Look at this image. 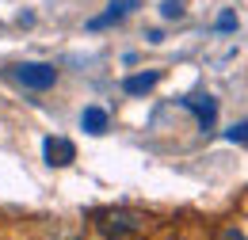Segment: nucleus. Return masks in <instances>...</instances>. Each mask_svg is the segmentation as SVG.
Segmentation results:
<instances>
[{
	"instance_id": "obj_7",
	"label": "nucleus",
	"mask_w": 248,
	"mask_h": 240,
	"mask_svg": "<svg viewBox=\"0 0 248 240\" xmlns=\"http://www.w3.org/2000/svg\"><path fill=\"white\" fill-rule=\"evenodd\" d=\"M80 126H84L92 137H99V134L107 130V111H103V107H84V115H80Z\"/></svg>"
},
{
	"instance_id": "obj_8",
	"label": "nucleus",
	"mask_w": 248,
	"mask_h": 240,
	"mask_svg": "<svg viewBox=\"0 0 248 240\" xmlns=\"http://www.w3.org/2000/svg\"><path fill=\"white\" fill-rule=\"evenodd\" d=\"M187 0H164V8H160V15L164 19H184L187 15V8H184Z\"/></svg>"
},
{
	"instance_id": "obj_3",
	"label": "nucleus",
	"mask_w": 248,
	"mask_h": 240,
	"mask_svg": "<svg viewBox=\"0 0 248 240\" xmlns=\"http://www.w3.org/2000/svg\"><path fill=\"white\" fill-rule=\"evenodd\" d=\"M180 103L199 119V130H202V134L214 130V122H217V99L214 95H187V99H180Z\"/></svg>"
},
{
	"instance_id": "obj_11",
	"label": "nucleus",
	"mask_w": 248,
	"mask_h": 240,
	"mask_svg": "<svg viewBox=\"0 0 248 240\" xmlns=\"http://www.w3.org/2000/svg\"><path fill=\"white\" fill-rule=\"evenodd\" d=\"M217 240H248V237L237 229V225H229V229H221V233H217Z\"/></svg>"
},
{
	"instance_id": "obj_9",
	"label": "nucleus",
	"mask_w": 248,
	"mask_h": 240,
	"mask_svg": "<svg viewBox=\"0 0 248 240\" xmlns=\"http://www.w3.org/2000/svg\"><path fill=\"white\" fill-rule=\"evenodd\" d=\"M225 137H229L233 145H248V119H245V122H237V126H233Z\"/></svg>"
},
{
	"instance_id": "obj_4",
	"label": "nucleus",
	"mask_w": 248,
	"mask_h": 240,
	"mask_svg": "<svg viewBox=\"0 0 248 240\" xmlns=\"http://www.w3.org/2000/svg\"><path fill=\"white\" fill-rule=\"evenodd\" d=\"M42 156H46L50 168H69V164L77 160V145H73L69 137H46V141H42Z\"/></svg>"
},
{
	"instance_id": "obj_10",
	"label": "nucleus",
	"mask_w": 248,
	"mask_h": 240,
	"mask_svg": "<svg viewBox=\"0 0 248 240\" xmlns=\"http://www.w3.org/2000/svg\"><path fill=\"white\" fill-rule=\"evenodd\" d=\"M237 27V15H233V12H221V15H217V30H233Z\"/></svg>"
},
{
	"instance_id": "obj_2",
	"label": "nucleus",
	"mask_w": 248,
	"mask_h": 240,
	"mask_svg": "<svg viewBox=\"0 0 248 240\" xmlns=\"http://www.w3.org/2000/svg\"><path fill=\"white\" fill-rule=\"evenodd\" d=\"M12 76H16L23 88H31V91H46V88L58 84V69L46 65V61H23V65L12 69Z\"/></svg>"
},
{
	"instance_id": "obj_5",
	"label": "nucleus",
	"mask_w": 248,
	"mask_h": 240,
	"mask_svg": "<svg viewBox=\"0 0 248 240\" xmlns=\"http://www.w3.org/2000/svg\"><path fill=\"white\" fill-rule=\"evenodd\" d=\"M141 0H115L103 15H95V19H88V30H103V27H111V23H119V19H126L134 8H138Z\"/></svg>"
},
{
	"instance_id": "obj_1",
	"label": "nucleus",
	"mask_w": 248,
	"mask_h": 240,
	"mask_svg": "<svg viewBox=\"0 0 248 240\" xmlns=\"http://www.w3.org/2000/svg\"><path fill=\"white\" fill-rule=\"evenodd\" d=\"M92 221L107 240H134L149 225V217L141 210H134V206H103V210L92 213Z\"/></svg>"
},
{
	"instance_id": "obj_6",
	"label": "nucleus",
	"mask_w": 248,
	"mask_h": 240,
	"mask_svg": "<svg viewBox=\"0 0 248 240\" xmlns=\"http://www.w3.org/2000/svg\"><path fill=\"white\" fill-rule=\"evenodd\" d=\"M156 84H160V73L149 69V73H134V76H126L123 91H126V95H145V91H153Z\"/></svg>"
}]
</instances>
